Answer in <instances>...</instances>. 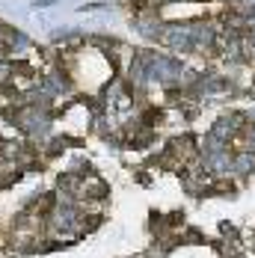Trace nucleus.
<instances>
[{
    "instance_id": "obj_1",
    "label": "nucleus",
    "mask_w": 255,
    "mask_h": 258,
    "mask_svg": "<svg viewBox=\"0 0 255 258\" xmlns=\"http://www.w3.org/2000/svg\"><path fill=\"white\" fill-rule=\"evenodd\" d=\"M56 0H33V9H45V6H53Z\"/></svg>"
}]
</instances>
